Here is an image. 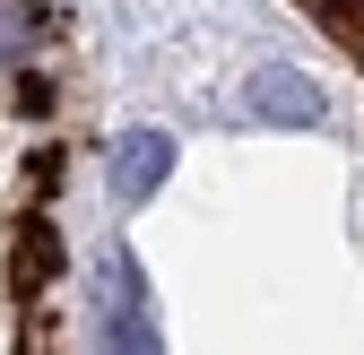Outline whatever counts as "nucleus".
<instances>
[{
  "label": "nucleus",
  "instance_id": "nucleus-1",
  "mask_svg": "<svg viewBox=\"0 0 364 355\" xmlns=\"http://www.w3.org/2000/svg\"><path fill=\"white\" fill-rule=\"evenodd\" d=\"M243 113L252 121H269V130H321V87H312L304 70H287V61H269V70H252L243 78Z\"/></svg>",
  "mask_w": 364,
  "mask_h": 355
},
{
  "label": "nucleus",
  "instance_id": "nucleus-2",
  "mask_svg": "<svg viewBox=\"0 0 364 355\" xmlns=\"http://www.w3.org/2000/svg\"><path fill=\"white\" fill-rule=\"evenodd\" d=\"M165 173H173V139H165V130H122V139H113V200L122 208L156 200Z\"/></svg>",
  "mask_w": 364,
  "mask_h": 355
},
{
  "label": "nucleus",
  "instance_id": "nucleus-3",
  "mask_svg": "<svg viewBox=\"0 0 364 355\" xmlns=\"http://www.w3.org/2000/svg\"><path fill=\"white\" fill-rule=\"evenodd\" d=\"M105 346H113V355H165V338H156V321H148V278H139V260H122V269H113Z\"/></svg>",
  "mask_w": 364,
  "mask_h": 355
},
{
  "label": "nucleus",
  "instance_id": "nucleus-4",
  "mask_svg": "<svg viewBox=\"0 0 364 355\" xmlns=\"http://www.w3.org/2000/svg\"><path fill=\"white\" fill-rule=\"evenodd\" d=\"M53 269H61V234H53V217H26L18 243H9V286H18V303H35L43 286H53Z\"/></svg>",
  "mask_w": 364,
  "mask_h": 355
},
{
  "label": "nucleus",
  "instance_id": "nucleus-5",
  "mask_svg": "<svg viewBox=\"0 0 364 355\" xmlns=\"http://www.w3.org/2000/svg\"><path fill=\"white\" fill-rule=\"evenodd\" d=\"M312 18H321L338 43H347V53L364 61V0H321V9H312Z\"/></svg>",
  "mask_w": 364,
  "mask_h": 355
},
{
  "label": "nucleus",
  "instance_id": "nucleus-6",
  "mask_svg": "<svg viewBox=\"0 0 364 355\" xmlns=\"http://www.w3.org/2000/svg\"><path fill=\"white\" fill-rule=\"evenodd\" d=\"M26 35H43V9L35 0H0V53H18Z\"/></svg>",
  "mask_w": 364,
  "mask_h": 355
}]
</instances>
